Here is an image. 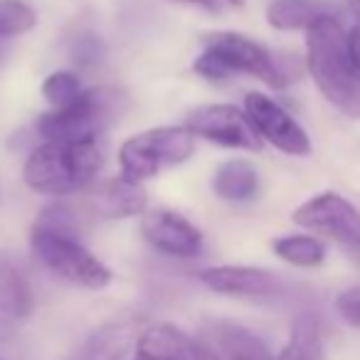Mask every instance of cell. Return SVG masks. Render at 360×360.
<instances>
[{
	"instance_id": "1",
	"label": "cell",
	"mask_w": 360,
	"mask_h": 360,
	"mask_svg": "<svg viewBox=\"0 0 360 360\" xmlns=\"http://www.w3.org/2000/svg\"><path fill=\"white\" fill-rule=\"evenodd\" d=\"M306 70L319 91L348 119H360V72L338 18L323 15L306 30Z\"/></svg>"
},
{
	"instance_id": "2",
	"label": "cell",
	"mask_w": 360,
	"mask_h": 360,
	"mask_svg": "<svg viewBox=\"0 0 360 360\" xmlns=\"http://www.w3.org/2000/svg\"><path fill=\"white\" fill-rule=\"evenodd\" d=\"M202 52L193 70L207 82H225L232 75H250L274 89H284L299 79V70L281 62L264 45L240 35V32H210L202 37Z\"/></svg>"
},
{
	"instance_id": "3",
	"label": "cell",
	"mask_w": 360,
	"mask_h": 360,
	"mask_svg": "<svg viewBox=\"0 0 360 360\" xmlns=\"http://www.w3.org/2000/svg\"><path fill=\"white\" fill-rule=\"evenodd\" d=\"M101 168V148L91 141H47L22 168L27 188L42 195H72L89 186Z\"/></svg>"
},
{
	"instance_id": "4",
	"label": "cell",
	"mask_w": 360,
	"mask_h": 360,
	"mask_svg": "<svg viewBox=\"0 0 360 360\" xmlns=\"http://www.w3.org/2000/svg\"><path fill=\"white\" fill-rule=\"evenodd\" d=\"M124 109V94L109 86L82 91L75 104L65 109H52L50 114L40 116L35 124L37 134L45 141H91L101 129L119 119Z\"/></svg>"
},
{
	"instance_id": "5",
	"label": "cell",
	"mask_w": 360,
	"mask_h": 360,
	"mask_svg": "<svg viewBox=\"0 0 360 360\" xmlns=\"http://www.w3.org/2000/svg\"><path fill=\"white\" fill-rule=\"evenodd\" d=\"M30 245L35 257L52 274L62 276L72 284H79L84 289H104L111 281V271L75 235L35 225Z\"/></svg>"
},
{
	"instance_id": "6",
	"label": "cell",
	"mask_w": 360,
	"mask_h": 360,
	"mask_svg": "<svg viewBox=\"0 0 360 360\" xmlns=\"http://www.w3.org/2000/svg\"><path fill=\"white\" fill-rule=\"evenodd\" d=\"M193 148H195L193 134L180 126H160V129L143 131L124 141L121 146V173L124 178L141 183V180L158 175L163 168L188 160L193 155Z\"/></svg>"
},
{
	"instance_id": "7",
	"label": "cell",
	"mask_w": 360,
	"mask_h": 360,
	"mask_svg": "<svg viewBox=\"0 0 360 360\" xmlns=\"http://www.w3.org/2000/svg\"><path fill=\"white\" fill-rule=\"evenodd\" d=\"M291 220L299 227L333 240L350 252H360V210L333 191L314 195L301 202Z\"/></svg>"
},
{
	"instance_id": "8",
	"label": "cell",
	"mask_w": 360,
	"mask_h": 360,
	"mask_svg": "<svg viewBox=\"0 0 360 360\" xmlns=\"http://www.w3.org/2000/svg\"><path fill=\"white\" fill-rule=\"evenodd\" d=\"M186 129L193 136H202L227 148L262 150V136L252 126L247 111H240L232 104H207L198 106L188 116Z\"/></svg>"
},
{
	"instance_id": "9",
	"label": "cell",
	"mask_w": 360,
	"mask_h": 360,
	"mask_svg": "<svg viewBox=\"0 0 360 360\" xmlns=\"http://www.w3.org/2000/svg\"><path fill=\"white\" fill-rule=\"evenodd\" d=\"M245 111L250 116L252 126L262 141H269L274 148L284 150L289 155H309L311 139L304 131V126L289 114L281 104H276L271 96H264L259 91H250L245 99Z\"/></svg>"
},
{
	"instance_id": "10",
	"label": "cell",
	"mask_w": 360,
	"mask_h": 360,
	"mask_svg": "<svg viewBox=\"0 0 360 360\" xmlns=\"http://www.w3.org/2000/svg\"><path fill=\"white\" fill-rule=\"evenodd\" d=\"M195 340L205 360H274L264 340L235 321H207Z\"/></svg>"
},
{
	"instance_id": "11",
	"label": "cell",
	"mask_w": 360,
	"mask_h": 360,
	"mask_svg": "<svg viewBox=\"0 0 360 360\" xmlns=\"http://www.w3.org/2000/svg\"><path fill=\"white\" fill-rule=\"evenodd\" d=\"M146 242L158 252L178 259H193L202 252V235L193 222L170 210H153L141 222Z\"/></svg>"
},
{
	"instance_id": "12",
	"label": "cell",
	"mask_w": 360,
	"mask_h": 360,
	"mask_svg": "<svg viewBox=\"0 0 360 360\" xmlns=\"http://www.w3.org/2000/svg\"><path fill=\"white\" fill-rule=\"evenodd\" d=\"M35 309L32 286L8 252L0 250V345L8 343Z\"/></svg>"
},
{
	"instance_id": "13",
	"label": "cell",
	"mask_w": 360,
	"mask_h": 360,
	"mask_svg": "<svg viewBox=\"0 0 360 360\" xmlns=\"http://www.w3.org/2000/svg\"><path fill=\"white\" fill-rule=\"evenodd\" d=\"M200 281L215 294L240 299H274L284 294V279L257 266H210L200 271Z\"/></svg>"
},
{
	"instance_id": "14",
	"label": "cell",
	"mask_w": 360,
	"mask_h": 360,
	"mask_svg": "<svg viewBox=\"0 0 360 360\" xmlns=\"http://www.w3.org/2000/svg\"><path fill=\"white\" fill-rule=\"evenodd\" d=\"M148 205V195L141 183L129 178H111L91 188L89 195L82 200L79 210L84 217L96 220H121V217L141 215Z\"/></svg>"
},
{
	"instance_id": "15",
	"label": "cell",
	"mask_w": 360,
	"mask_h": 360,
	"mask_svg": "<svg viewBox=\"0 0 360 360\" xmlns=\"http://www.w3.org/2000/svg\"><path fill=\"white\" fill-rule=\"evenodd\" d=\"M131 360H205L195 338L170 323H153L139 335Z\"/></svg>"
},
{
	"instance_id": "16",
	"label": "cell",
	"mask_w": 360,
	"mask_h": 360,
	"mask_svg": "<svg viewBox=\"0 0 360 360\" xmlns=\"http://www.w3.org/2000/svg\"><path fill=\"white\" fill-rule=\"evenodd\" d=\"M136 340V326L131 321H114L96 328L67 360H126Z\"/></svg>"
},
{
	"instance_id": "17",
	"label": "cell",
	"mask_w": 360,
	"mask_h": 360,
	"mask_svg": "<svg viewBox=\"0 0 360 360\" xmlns=\"http://www.w3.org/2000/svg\"><path fill=\"white\" fill-rule=\"evenodd\" d=\"M212 188L222 200L230 202H245L259 193V173L250 160L232 158L225 160L220 168L215 170L212 178Z\"/></svg>"
},
{
	"instance_id": "18",
	"label": "cell",
	"mask_w": 360,
	"mask_h": 360,
	"mask_svg": "<svg viewBox=\"0 0 360 360\" xmlns=\"http://www.w3.org/2000/svg\"><path fill=\"white\" fill-rule=\"evenodd\" d=\"M330 15L326 0H274L266 8V20L274 30H309L319 18Z\"/></svg>"
},
{
	"instance_id": "19",
	"label": "cell",
	"mask_w": 360,
	"mask_h": 360,
	"mask_svg": "<svg viewBox=\"0 0 360 360\" xmlns=\"http://www.w3.org/2000/svg\"><path fill=\"white\" fill-rule=\"evenodd\" d=\"M274 360H323V335L321 321L314 314H301L291 326L289 343Z\"/></svg>"
},
{
	"instance_id": "20",
	"label": "cell",
	"mask_w": 360,
	"mask_h": 360,
	"mask_svg": "<svg viewBox=\"0 0 360 360\" xmlns=\"http://www.w3.org/2000/svg\"><path fill=\"white\" fill-rule=\"evenodd\" d=\"M274 255L279 259L289 262L294 266H304V269H314L321 266L326 259V245L319 237L311 235H286L274 240Z\"/></svg>"
},
{
	"instance_id": "21",
	"label": "cell",
	"mask_w": 360,
	"mask_h": 360,
	"mask_svg": "<svg viewBox=\"0 0 360 360\" xmlns=\"http://www.w3.org/2000/svg\"><path fill=\"white\" fill-rule=\"evenodd\" d=\"M37 22V15L22 0H0V57L6 52V42L25 35Z\"/></svg>"
},
{
	"instance_id": "22",
	"label": "cell",
	"mask_w": 360,
	"mask_h": 360,
	"mask_svg": "<svg viewBox=\"0 0 360 360\" xmlns=\"http://www.w3.org/2000/svg\"><path fill=\"white\" fill-rule=\"evenodd\" d=\"M42 94L45 99L50 101L55 109H65V106L75 104L82 94V86H79V79L77 75L72 72H55L45 79L42 84Z\"/></svg>"
},
{
	"instance_id": "23",
	"label": "cell",
	"mask_w": 360,
	"mask_h": 360,
	"mask_svg": "<svg viewBox=\"0 0 360 360\" xmlns=\"http://www.w3.org/2000/svg\"><path fill=\"white\" fill-rule=\"evenodd\" d=\"M72 55H75V62L79 67H91L101 60V42L94 35H82L77 37Z\"/></svg>"
},
{
	"instance_id": "24",
	"label": "cell",
	"mask_w": 360,
	"mask_h": 360,
	"mask_svg": "<svg viewBox=\"0 0 360 360\" xmlns=\"http://www.w3.org/2000/svg\"><path fill=\"white\" fill-rule=\"evenodd\" d=\"M338 314L348 321L350 326L360 328V289H353L338 299Z\"/></svg>"
},
{
	"instance_id": "25",
	"label": "cell",
	"mask_w": 360,
	"mask_h": 360,
	"mask_svg": "<svg viewBox=\"0 0 360 360\" xmlns=\"http://www.w3.org/2000/svg\"><path fill=\"white\" fill-rule=\"evenodd\" d=\"M348 47H350V55H353V62L360 72V25H355L353 30L348 32Z\"/></svg>"
},
{
	"instance_id": "26",
	"label": "cell",
	"mask_w": 360,
	"mask_h": 360,
	"mask_svg": "<svg viewBox=\"0 0 360 360\" xmlns=\"http://www.w3.org/2000/svg\"><path fill=\"white\" fill-rule=\"evenodd\" d=\"M180 3H191V6H198L207 13H220V0H180Z\"/></svg>"
},
{
	"instance_id": "27",
	"label": "cell",
	"mask_w": 360,
	"mask_h": 360,
	"mask_svg": "<svg viewBox=\"0 0 360 360\" xmlns=\"http://www.w3.org/2000/svg\"><path fill=\"white\" fill-rule=\"evenodd\" d=\"M348 3H350V8L360 15V0H348Z\"/></svg>"
},
{
	"instance_id": "28",
	"label": "cell",
	"mask_w": 360,
	"mask_h": 360,
	"mask_svg": "<svg viewBox=\"0 0 360 360\" xmlns=\"http://www.w3.org/2000/svg\"><path fill=\"white\" fill-rule=\"evenodd\" d=\"M227 3H230V6H237V8L245 6V0H227Z\"/></svg>"
},
{
	"instance_id": "29",
	"label": "cell",
	"mask_w": 360,
	"mask_h": 360,
	"mask_svg": "<svg viewBox=\"0 0 360 360\" xmlns=\"http://www.w3.org/2000/svg\"><path fill=\"white\" fill-rule=\"evenodd\" d=\"M0 360H6V358H0Z\"/></svg>"
}]
</instances>
